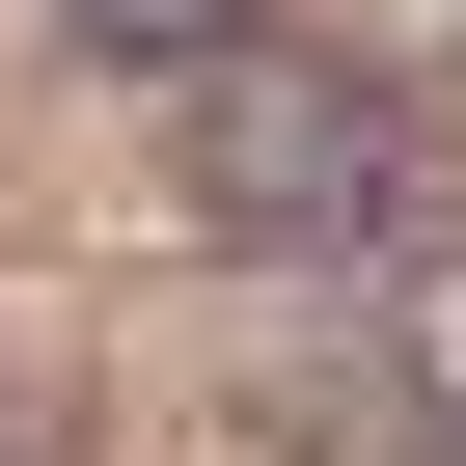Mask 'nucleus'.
I'll return each mask as SVG.
<instances>
[{"label": "nucleus", "mask_w": 466, "mask_h": 466, "mask_svg": "<svg viewBox=\"0 0 466 466\" xmlns=\"http://www.w3.org/2000/svg\"><path fill=\"white\" fill-rule=\"evenodd\" d=\"M165 110H192V219H219L248 275H329V302H357L411 219H439V137H411L384 56H302V28H275V56H219V83H165Z\"/></svg>", "instance_id": "nucleus-1"}, {"label": "nucleus", "mask_w": 466, "mask_h": 466, "mask_svg": "<svg viewBox=\"0 0 466 466\" xmlns=\"http://www.w3.org/2000/svg\"><path fill=\"white\" fill-rule=\"evenodd\" d=\"M357 357H384V411L466 466V219H411V248L357 275Z\"/></svg>", "instance_id": "nucleus-2"}, {"label": "nucleus", "mask_w": 466, "mask_h": 466, "mask_svg": "<svg viewBox=\"0 0 466 466\" xmlns=\"http://www.w3.org/2000/svg\"><path fill=\"white\" fill-rule=\"evenodd\" d=\"M56 28H83L110 83H219V56H275V0H56Z\"/></svg>", "instance_id": "nucleus-3"}]
</instances>
